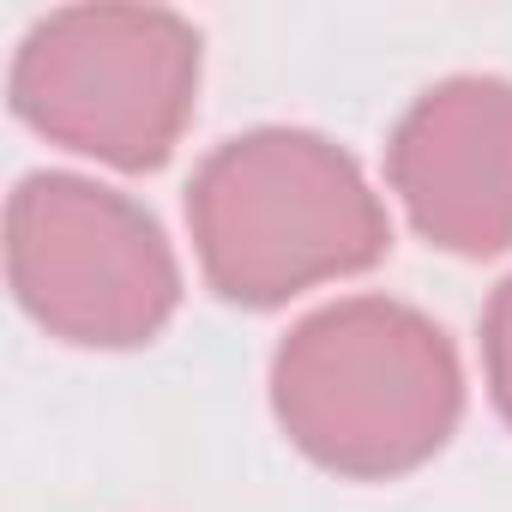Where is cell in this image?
<instances>
[{
  "instance_id": "cell-1",
  "label": "cell",
  "mask_w": 512,
  "mask_h": 512,
  "mask_svg": "<svg viewBox=\"0 0 512 512\" xmlns=\"http://www.w3.org/2000/svg\"><path fill=\"white\" fill-rule=\"evenodd\" d=\"M205 284L235 308H278L386 260L392 223L350 151L308 127L223 139L187 187Z\"/></svg>"
},
{
  "instance_id": "cell-2",
  "label": "cell",
  "mask_w": 512,
  "mask_h": 512,
  "mask_svg": "<svg viewBox=\"0 0 512 512\" xmlns=\"http://www.w3.org/2000/svg\"><path fill=\"white\" fill-rule=\"evenodd\" d=\"M272 410L290 446L320 470L392 482L452 440L464 416V368L422 308L344 296L278 344Z\"/></svg>"
},
{
  "instance_id": "cell-3",
  "label": "cell",
  "mask_w": 512,
  "mask_h": 512,
  "mask_svg": "<svg viewBox=\"0 0 512 512\" xmlns=\"http://www.w3.org/2000/svg\"><path fill=\"white\" fill-rule=\"evenodd\" d=\"M199 97V31L163 7H61L13 55V109L49 145L157 169Z\"/></svg>"
},
{
  "instance_id": "cell-4",
  "label": "cell",
  "mask_w": 512,
  "mask_h": 512,
  "mask_svg": "<svg viewBox=\"0 0 512 512\" xmlns=\"http://www.w3.org/2000/svg\"><path fill=\"white\" fill-rule=\"evenodd\" d=\"M7 278L49 338L85 350H133L181 302V266L157 217L61 169L25 175L7 199Z\"/></svg>"
},
{
  "instance_id": "cell-5",
  "label": "cell",
  "mask_w": 512,
  "mask_h": 512,
  "mask_svg": "<svg viewBox=\"0 0 512 512\" xmlns=\"http://www.w3.org/2000/svg\"><path fill=\"white\" fill-rule=\"evenodd\" d=\"M392 193L422 241L458 260H494L512 247V79L458 73L422 91L392 145Z\"/></svg>"
},
{
  "instance_id": "cell-6",
  "label": "cell",
  "mask_w": 512,
  "mask_h": 512,
  "mask_svg": "<svg viewBox=\"0 0 512 512\" xmlns=\"http://www.w3.org/2000/svg\"><path fill=\"white\" fill-rule=\"evenodd\" d=\"M482 368H488V392H494V410L506 416L512 428V278L488 296L482 308Z\"/></svg>"
}]
</instances>
